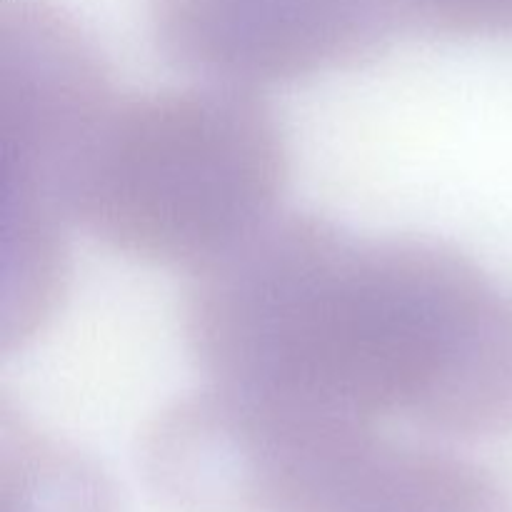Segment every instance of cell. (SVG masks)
Listing matches in <instances>:
<instances>
[{"instance_id": "5", "label": "cell", "mask_w": 512, "mask_h": 512, "mask_svg": "<svg viewBox=\"0 0 512 512\" xmlns=\"http://www.w3.org/2000/svg\"><path fill=\"white\" fill-rule=\"evenodd\" d=\"M165 60L255 90L353 68L388 43L393 0H148Z\"/></svg>"}, {"instance_id": "1", "label": "cell", "mask_w": 512, "mask_h": 512, "mask_svg": "<svg viewBox=\"0 0 512 512\" xmlns=\"http://www.w3.org/2000/svg\"><path fill=\"white\" fill-rule=\"evenodd\" d=\"M183 335L208 385L445 438L512 428V298L460 250L270 218L193 270Z\"/></svg>"}, {"instance_id": "2", "label": "cell", "mask_w": 512, "mask_h": 512, "mask_svg": "<svg viewBox=\"0 0 512 512\" xmlns=\"http://www.w3.org/2000/svg\"><path fill=\"white\" fill-rule=\"evenodd\" d=\"M288 150L255 90L118 98L70 188V220L118 253L198 270L275 218Z\"/></svg>"}, {"instance_id": "3", "label": "cell", "mask_w": 512, "mask_h": 512, "mask_svg": "<svg viewBox=\"0 0 512 512\" xmlns=\"http://www.w3.org/2000/svg\"><path fill=\"white\" fill-rule=\"evenodd\" d=\"M115 100L100 53L53 0H3V350L48 325L68 283L70 188Z\"/></svg>"}, {"instance_id": "6", "label": "cell", "mask_w": 512, "mask_h": 512, "mask_svg": "<svg viewBox=\"0 0 512 512\" xmlns=\"http://www.w3.org/2000/svg\"><path fill=\"white\" fill-rule=\"evenodd\" d=\"M0 493L3 512H115L103 470L8 405L0 423Z\"/></svg>"}, {"instance_id": "4", "label": "cell", "mask_w": 512, "mask_h": 512, "mask_svg": "<svg viewBox=\"0 0 512 512\" xmlns=\"http://www.w3.org/2000/svg\"><path fill=\"white\" fill-rule=\"evenodd\" d=\"M255 512H512V495L480 465L380 425L293 418L265 453Z\"/></svg>"}, {"instance_id": "7", "label": "cell", "mask_w": 512, "mask_h": 512, "mask_svg": "<svg viewBox=\"0 0 512 512\" xmlns=\"http://www.w3.org/2000/svg\"><path fill=\"white\" fill-rule=\"evenodd\" d=\"M398 18L455 38H512V0H393Z\"/></svg>"}]
</instances>
